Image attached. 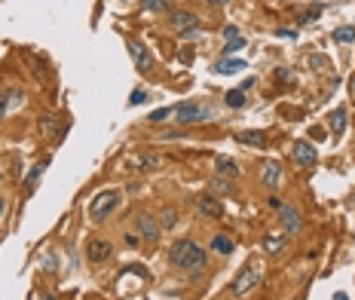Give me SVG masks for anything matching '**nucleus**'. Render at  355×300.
<instances>
[{"mask_svg":"<svg viewBox=\"0 0 355 300\" xmlns=\"http://www.w3.org/2000/svg\"><path fill=\"white\" fill-rule=\"evenodd\" d=\"M169 260L175 263L178 270H184V273H190V276H196L199 270H205V263H208L205 248H202V245H196L193 239L175 242V245H172V251H169Z\"/></svg>","mask_w":355,"mask_h":300,"instance_id":"nucleus-1","label":"nucleus"},{"mask_svg":"<svg viewBox=\"0 0 355 300\" xmlns=\"http://www.w3.org/2000/svg\"><path fill=\"white\" fill-rule=\"evenodd\" d=\"M117 205H119V193H114V190L98 193V196L92 199V205H89V215H92V221H101V218L114 215Z\"/></svg>","mask_w":355,"mask_h":300,"instance_id":"nucleus-2","label":"nucleus"},{"mask_svg":"<svg viewBox=\"0 0 355 300\" xmlns=\"http://www.w3.org/2000/svg\"><path fill=\"white\" fill-rule=\"evenodd\" d=\"M181 126H187V122H199V120H208L211 117V111L205 108V104H196V101H190V104H181V108H175V114H172Z\"/></svg>","mask_w":355,"mask_h":300,"instance_id":"nucleus-3","label":"nucleus"},{"mask_svg":"<svg viewBox=\"0 0 355 300\" xmlns=\"http://www.w3.org/2000/svg\"><path fill=\"white\" fill-rule=\"evenodd\" d=\"M257 282H260V270H257V267H245V270L236 276V282H233V294H236V297H245L251 288H257Z\"/></svg>","mask_w":355,"mask_h":300,"instance_id":"nucleus-4","label":"nucleus"},{"mask_svg":"<svg viewBox=\"0 0 355 300\" xmlns=\"http://www.w3.org/2000/svg\"><path fill=\"white\" fill-rule=\"evenodd\" d=\"M169 25L178 31V34H184V31H190V28H199V19L193 12H187V9H172L169 12Z\"/></svg>","mask_w":355,"mask_h":300,"instance_id":"nucleus-5","label":"nucleus"},{"mask_svg":"<svg viewBox=\"0 0 355 300\" xmlns=\"http://www.w3.org/2000/svg\"><path fill=\"white\" fill-rule=\"evenodd\" d=\"M294 160L303 166V169H309V166H315L318 153H315V147L309 144V141H297V144H294Z\"/></svg>","mask_w":355,"mask_h":300,"instance_id":"nucleus-6","label":"nucleus"},{"mask_svg":"<svg viewBox=\"0 0 355 300\" xmlns=\"http://www.w3.org/2000/svg\"><path fill=\"white\" fill-rule=\"evenodd\" d=\"M129 52H132V59H135V67H138V70H150V67H153V56H150V52L141 46L138 40H129Z\"/></svg>","mask_w":355,"mask_h":300,"instance_id":"nucleus-7","label":"nucleus"},{"mask_svg":"<svg viewBox=\"0 0 355 300\" xmlns=\"http://www.w3.org/2000/svg\"><path fill=\"white\" fill-rule=\"evenodd\" d=\"M86 254H89V260H92V263H104V260L114 254V248H111V242H104V239H92Z\"/></svg>","mask_w":355,"mask_h":300,"instance_id":"nucleus-8","label":"nucleus"},{"mask_svg":"<svg viewBox=\"0 0 355 300\" xmlns=\"http://www.w3.org/2000/svg\"><path fill=\"white\" fill-rule=\"evenodd\" d=\"M196 208L202 211V215H208V218H224V205L211 196V193H202V196L196 199Z\"/></svg>","mask_w":355,"mask_h":300,"instance_id":"nucleus-9","label":"nucleus"},{"mask_svg":"<svg viewBox=\"0 0 355 300\" xmlns=\"http://www.w3.org/2000/svg\"><path fill=\"white\" fill-rule=\"evenodd\" d=\"M279 181H282V166L273 163V160H270V163H263V166H260V184L273 190Z\"/></svg>","mask_w":355,"mask_h":300,"instance_id":"nucleus-10","label":"nucleus"},{"mask_svg":"<svg viewBox=\"0 0 355 300\" xmlns=\"http://www.w3.org/2000/svg\"><path fill=\"white\" fill-rule=\"evenodd\" d=\"M138 230H141V236H144V239L156 242V239H159V221L150 218V215H141V218H138Z\"/></svg>","mask_w":355,"mask_h":300,"instance_id":"nucleus-11","label":"nucleus"},{"mask_svg":"<svg viewBox=\"0 0 355 300\" xmlns=\"http://www.w3.org/2000/svg\"><path fill=\"white\" fill-rule=\"evenodd\" d=\"M279 215H282V224H285V230H288V233H297V230H300V211H297V208L282 205V208H279Z\"/></svg>","mask_w":355,"mask_h":300,"instance_id":"nucleus-12","label":"nucleus"},{"mask_svg":"<svg viewBox=\"0 0 355 300\" xmlns=\"http://www.w3.org/2000/svg\"><path fill=\"white\" fill-rule=\"evenodd\" d=\"M159 166V156L147 153V156H129V169H138V172H153Z\"/></svg>","mask_w":355,"mask_h":300,"instance_id":"nucleus-13","label":"nucleus"},{"mask_svg":"<svg viewBox=\"0 0 355 300\" xmlns=\"http://www.w3.org/2000/svg\"><path fill=\"white\" fill-rule=\"evenodd\" d=\"M211 248H215V254H221V257H230V254H233V239L218 233L215 239H211Z\"/></svg>","mask_w":355,"mask_h":300,"instance_id":"nucleus-14","label":"nucleus"},{"mask_svg":"<svg viewBox=\"0 0 355 300\" xmlns=\"http://www.w3.org/2000/svg\"><path fill=\"white\" fill-rule=\"evenodd\" d=\"M285 245H288V239L282 236V233H270L263 239V248L270 251V254H279V251H285Z\"/></svg>","mask_w":355,"mask_h":300,"instance_id":"nucleus-15","label":"nucleus"},{"mask_svg":"<svg viewBox=\"0 0 355 300\" xmlns=\"http://www.w3.org/2000/svg\"><path fill=\"white\" fill-rule=\"evenodd\" d=\"M215 70L218 74H236V70H245V61L242 59H221L215 64Z\"/></svg>","mask_w":355,"mask_h":300,"instance_id":"nucleus-16","label":"nucleus"},{"mask_svg":"<svg viewBox=\"0 0 355 300\" xmlns=\"http://www.w3.org/2000/svg\"><path fill=\"white\" fill-rule=\"evenodd\" d=\"M239 144H248V147H263V132H239Z\"/></svg>","mask_w":355,"mask_h":300,"instance_id":"nucleus-17","label":"nucleus"},{"mask_svg":"<svg viewBox=\"0 0 355 300\" xmlns=\"http://www.w3.org/2000/svg\"><path fill=\"white\" fill-rule=\"evenodd\" d=\"M331 129H334V135H343V129H346V111L343 108H337L331 114Z\"/></svg>","mask_w":355,"mask_h":300,"instance_id":"nucleus-18","label":"nucleus"},{"mask_svg":"<svg viewBox=\"0 0 355 300\" xmlns=\"http://www.w3.org/2000/svg\"><path fill=\"white\" fill-rule=\"evenodd\" d=\"M218 172L227 175V178H236V175H239V166H236L233 160H227V156H218Z\"/></svg>","mask_w":355,"mask_h":300,"instance_id":"nucleus-19","label":"nucleus"},{"mask_svg":"<svg viewBox=\"0 0 355 300\" xmlns=\"http://www.w3.org/2000/svg\"><path fill=\"white\" fill-rule=\"evenodd\" d=\"M227 108H233V111H239V108H245V92L242 89H233V92H227Z\"/></svg>","mask_w":355,"mask_h":300,"instance_id":"nucleus-20","label":"nucleus"},{"mask_svg":"<svg viewBox=\"0 0 355 300\" xmlns=\"http://www.w3.org/2000/svg\"><path fill=\"white\" fill-rule=\"evenodd\" d=\"M334 40L337 43H352L355 40V28H337L334 31Z\"/></svg>","mask_w":355,"mask_h":300,"instance_id":"nucleus-21","label":"nucleus"},{"mask_svg":"<svg viewBox=\"0 0 355 300\" xmlns=\"http://www.w3.org/2000/svg\"><path fill=\"white\" fill-rule=\"evenodd\" d=\"M40 126H43V135H56V132H59V122L52 120V117H43Z\"/></svg>","mask_w":355,"mask_h":300,"instance_id":"nucleus-22","label":"nucleus"},{"mask_svg":"<svg viewBox=\"0 0 355 300\" xmlns=\"http://www.w3.org/2000/svg\"><path fill=\"white\" fill-rule=\"evenodd\" d=\"M49 166V160H43V163H37V166H34V172H31V178H28V187H34V184H37V178H40V175H43V169Z\"/></svg>","mask_w":355,"mask_h":300,"instance_id":"nucleus-23","label":"nucleus"},{"mask_svg":"<svg viewBox=\"0 0 355 300\" xmlns=\"http://www.w3.org/2000/svg\"><path fill=\"white\" fill-rule=\"evenodd\" d=\"M175 224H178V211H175V208H166V215H163V227H169V230H172Z\"/></svg>","mask_w":355,"mask_h":300,"instance_id":"nucleus-24","label":"nucleus"},{"mask_svg":"<svg viewBox=\"0 0 355 300\" xmlns=\"http://www.w3.org/2000/svg\"><path fill=\"white\" fill-rule=\"evenodd\" d=\"M166 6H169V0H144V9H153V12L166 9Z\"/></svg>","mask_w":355,"mask_h":300,"instance_id":"nucleus-25","label":"nucleus"},{"mask_svg":"<svg viewBox=\"0 0 355 300\" xmlns=\"http://www.w3.org/2000/svg\"><path fill=\"white\" fill-rule=\"evenodd\" d=\"M175 114V108H163V111H153L150 114V122H159V120H166V117H172Z\"/></svg>","mask_w":355,"mask_h":300,"instance_id":"nucleus-26","label":"nucleus"},{"mask_svg":"<svg viewBox=\"0 0 355 300\" xmlns=\"http://www.w3.org/2000/svg\"><path fill=\"white\" fill-rule=\"evenodd\" d=\"M144 101H147V92H144V89H135L132 98H129V104H135V108H138V104H144Z\"/></svg>","mask_w":355,"mask_h":300,"instance_id":"nucleus-27","label":"nucleus"},{"mask_svg":"<svg viewBox=\"0 0 355 300\" xmlns=\"http://www.w3.org/2000/svg\"><path fill=\"white\" fill-rule=\"evenodd\" d=\"M224 40H239V28L227 25V28H224Z\"/></svg>","mask_w":355,"mask_h":300,"instance_id":"nucleus-28","label":"nucleus"},{"mask_svg":"<svg viewBox=\"0 0 355 300\" xmlns=\"http://www.w3.org/2000/svg\"><path fill=\"white\" fill-rule=\"evenodd\" d=\"M242 46H245V40H242V37H239V40H230L224 52H236V49H242Z\"/></svg>","mask_w":355,"mask_h":300,"instance_id":"nucleus-29","label":"nucleus"},{"mask_svg":"<svg viewBox=\"0 0 355 300\" xmlns=\"http://www.w3.org/2000/svg\"><path fill=\"white\" fill-rule=\"evenodd\" d=\"M199 34H202L199 28H190V31H184V34H181V37H184V40H196V37H199Z\"/></svg>","mask_w":355,"mask_h":300,"instance_id":"nucleus-30","label":"nucleus"},{"mask_svg":"<svg viewBox=\"0 0 355 300\" xmlns=\"http://www.w3.org/2000/svg\"><path fill=\"white\" fill-rule=\"evenodd\" d=\"M6 111H9V98L0 95V117H6Z\"/></svg>","mask_w":355,"mask_h":300,"instance_id":"nucleus-31","label":"nucleus"},{"mask_svg":"<svg viewBox=\"0 0 355 300\" xmlns=\"http://www.w3.org/2000/svg\"><path fill=\"white\" fill-rule=\"evenodd\" d=\"M318 12H322V6H312V9H309V12H306V15H303V19H300V22H309V19H315Z\"/></svg>","mask_w":355,"mask_h":300,"instance_id":"nucleus-32","label":"nucleus"},{"mask_svg":"<svg viewBox=\"0 0 355 300\" xmlns=\"http://www.w3.org/2000/svg\"><path fill=\"white\" fill-rule=\"evenodd\" d=\"M126 245L132 248V245H138V236H132V233H126Z\"/></svg>","mask_w":355,"mask_h":300,"instance_id":"nucleus-33","label":"nucleus"},{"mask_svg":"<svg viewBox=\"0 0 355 300\" xmlns=\"http://www.w3.org/2000/svg\"><path fill=\"white\" fill-rule=\"evenodd\" d=\"M208 3H215V6H227L230 0H208Z\"/></svg>","mask_w":355,"mask_h":300,"instance_id":"nucleus-34","label":"nucleus"},{"mask_svg":"<svg viewBox=\"0 0 355 300\" xmlns=\"http://www.w3.org/2000/svg\"><path fill=\"white\" fill-rule=\"evenodd\" d=\"M334 300H349V297H346L343 291H337V294H334Z\"/></svg>","mask_w":355,"mask_h":300,"instance_id":"nucleus-35","label":"nucleus"},{"mask_svg":"<svg viewBox=\"0 0 355 300\" xmlns=\"http://www.w3.org/2000/svg\"><path fill=\"white\" fill-rule=\"evenodd\" d=\"M3 211H6V202H3V196H0V215H3Z\"/></svg>","mask_w":355,"mask_h":300,"instance_id":"nucleus-36","label":"nucleus"},{"mask_svg":"<svg viewBox=\"0 0 355 300\" xmlns=\"http://www.w3.org/2000/svg\"><path fill=\"white\" fill-rule=\"evenodd\" d=\"M40 300H56V297H52V294H46V297H40Z\"/></svg>","mask_w":355,"mask_h":300,"instance_id":"nucleus-37","label":"nucleus"},{"mask_svg":"<svg viewBox=\"0 0 355 300\" xmlns=\"http://www.w3.org/2000/svg\"><path fill=\"white\" fill-rule=\"evenodd\" d=\"M294 300H300V297H294Z\"/></svg>","mask_w":355,"mask_h":300,"instance_id":"nucleus-38","label":"nucleus"}]
</instances>
